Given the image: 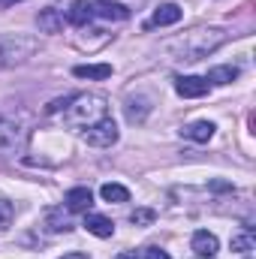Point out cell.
Listing matches in <instances>:
<instances>
[{"label": "cell", "mask_w": 256, "mask_h": 259, "mask_svg": "<svg viewBox=\"0 0 256 259\" xmlns=\"http://www.w3.org/2000/svg\"><path fill=\"white\" fill-rule=\"evenodd\" d=\"M238 78V69L235 66H214L211 72H208V84H229V81H235Z\"/></svg>", "instance_id": "9a60e30c"}, {"label": "cell", "mask_w": 256, "mask_h": 259, "mask_svg": "<svg viewBox=\"0 0 256 259\" xmlns=\"http://www.w3.org/2000/svg\"><path fill=\"white\" fill-rule=\"evenodd\" d=\"M12 217H15V208H12V202H6V199H0V232L12 223Z\"/></svg>", "instance_id": "d6986e66"}, {"label": "cell", "mask_w": 256, "mask_h": 259, "mask_svg": "<svg viewBox=\"0 0 256 259\" xmlns=\"http://www.w3.org/2000/svg\"><path fill=\"white\" fill-rule=\"evenodd\" d=\"M100 196H103L106 202H127L130 190L124 184H103V187H100Z\"/></svg>", "instance_id": "2e32d148"}, {"label": "cell", "mask_w": 256, "mask_h": 259, "mask_svg": "<svg viewBox=\"0 0 256 259\" xmlns=\"http://www.w3.org/2000/svg\"><path fill=\"white\" fill-rule=\"evenodd\" d=\"M208 88H211V84H208L202 75H181V78L175 81V91H178V97H184V100H199V97H205Z\"/></svg>", "instance_id": "5b68a950"}, {"label": "cell", "mask_w": 256, "mask_h": 259, "mask_svg": "<svg viewBox=\"0 0 256 259\" xmlns=\"http://www.w3.org/2000/svg\"><path fill=\"white\" fill-rule=\"evenodd\" d=\"M81 226L91 235H97V238H112L115 235V223L109 217H103V214H84V223Z\"/></svg>", "instance_id": "30bf717a"}, {"label": "cell", "mask_w": 256, "mask_h": 259, "mask_svg": "<svg viewBox=\"0 0 256 259\" xmlns=\"http://www.w3.org/2000/svg\"><path fill=\"white\" fill-rule=\"evenodd\" d=\"M145 259H172L166 250H160V247H148L145 250Z\"/></svg>", "instance_id": "44dd1931"}, {"label": "cell", "mask_w": 256, "mask_h": 259, "mask_svg": "<svg viewBox=\"0 0 256 259\" xmlns=\"http://www.w3.org/2000/svg\"><path fill=\"white\" fill-rule=\"evenodd\" d=\"M154 220H157V214H154L151 208H136V211L130 214V223H133V226H151Z\"/></svg>", "instance_id": "e0dca14e"}, {"label": "cell", "mask_w": 256, "mask_h": 259, "mask_svg": "<svg viewBox=\"0 0 256 259\" xmlns=\"http://www.w3.org/2000/svg\"><path fill=\"white\" fill-rule=\"evenodd\" d=\"M64 259H88V256H84V253H66Z\"/></svg>", "instance_id": "603a6c76"}, {"label": "cell", "mask_w": 256, "mask_h": 259, "mask_svg": "<svg viewBox=\"0 0 256 259\" xmlns=\"http://www.w3.org/2000/svg\"><path fill=\"white\" fill-rule=\"evenodd\" d=\"M91 18H94V6H91L88 0H75V3L66 9V21L75 24V27H84Z\"/></svg>", "instance_id": "7c38bea8"}, {"label": "cell", "mask_w": 256, "mask_h": 259, "mask_svg": "<svg viewBox=\"0 0 256 259\" xmlns=\"http://www.w3.org/2000/svg\"><path fill=\"white\" fill-rule=\"evenodd\" d=\"M84 142L94 145V148H112L118 142V124L112 118H103V121L84 127Z\"/></svg>", "instance_id": "3957f363"}, {"label": "cell", "mask_w": 256, "mask_h": 259, "mask_svg": "<svg viewBox=\"0 0 256 259\" xmlns=\"http://www.w3.org/2000/svg\"><path fill=\"white\" fill-rule=\"evenodd\" d=\"M181 6L178 3H163V6H157L154 9V15H151V21H148V27H166V24H178L181 21Z\"/></svg>", "instance_id": "52a82bcc"}, {"label": "cell", "mask_w": 256, "mask_h": 259, "mask_svg": "<svg viewBox=\"0 0 256 259\" xmlns=\"http://www.w3.org/2000/svg\"><path fill=\"white\" fill-rule=\"evenodd\" d=\"M24 142V130L18 127L12 118L0 115V154H15Z\"/></svg>", "instance_id": "277c9868"}, {"label": "cell", "mask_w": 256, "mask_h": 259, "mask_svg": "<svg viewBox=\"0 0 256 259\" xmlns=\"http://www.w3.org/2000/svg\"><path fill=\"white\" fill-rule=\"evenodd\" d=\"M91 6H94V15L109 18V21H127L130 18V9L124 3H115V0H97V3H91Z\"/></svg>", "instance_id": "9c48e42d"}, {"label": "cell", "mask_w": 256, "mask_h": 259, "mask_svg": "<svg viewBox=\"0 0 256 259\" xmlns=\"http://www.w3.org/2000/svg\"><path fill=\"white\" fill-rule=\"evenodd\" d=\"M12 3H18V0H0V9H6V6H12Z\"/></svg>", "instance_id": "d4e9b609"}, {"label": "cell", "mask_w": 256, "mask_h": 259, "mask_svg": "<svg viewBox=\"0 0 256 259\" xmlns=\"http://www.w3.org/2000/svg\"><path fill=\"white\" fill-rule=\"evenodd\" d=\"M106 97L103 94H78V97H69L64 109V121L69 127H91L97 121L106 118Z\"/></svg>", "instance_id": "6da1fadb"}, {"label": "cell", "mask_w": 256, "mask_h": 259, "mask_svg": "<svg viewBox=\"0 0 256 259\" xmlns=\"http://www.w3.org/2000/svg\"><path fill=\"white\" fill-rule=\"evenodd\" d=\"M232 250L235 253H250L253 250V238L250 235H235L232 238Z\"/></svg>", "instance_id": "ffe728a7"}, {"label": "cell", "mask_w": 256, "mask_h": 259, "mask_svg": "<svg viewBox=\"0 0 256 259\" xmlns=\"http://www.w3.org/2000/svg\"><path fill=\"white\" fill-rule=\"evenodd\" d=\"M36 24H39L42 33H61V30H64V15H61L58 9H42V12L36 15Z\"/></svg>", "instance_id": "4fadbf2b"}, {"label": "cell", "mask_w": 256, "mask_h": 259, "mask_svg": "<svg viewBox=\"0 0 256 259\" xmlns=\"http://www.w3.org/2000/svg\"><path fill=\"white\" fill-rule=\"evenodd\" d=\"M64 205H66V211L81 214V211H88V208L94 205V193H91L88 187H72V190H66Z\"/></svg>", "instance_id": "ba28073f"}, {"label": "cell", "mask_w": 256, "mask_h": 259, "mask_svg": "<svg viewBox=\"0 0 256 259\" xmlns=\"http://www.w3.org/2000/svg\"><path fill=\"white\" fill-rule=\"evenodd\" d=\"M72 75L75 78H94V81H103L112 75V64H78L72 66Z\"/></svg>", "instance_id": "8fae6325"}, {"label": "cell", "mask_w": 256, "mask_h": 259, "mask_svg": "<svg viewBox=\"0 0 256 259\" xmlns=\"http://www.w3.org/2000/svg\"><path fill=\"white\" fill-rule=\"evenodd\" d=\"M211 187H214V190H232V187H229V184H223V181H214Z\"/></svg>", "instance_id": "7402d4cb"}, {"label": "cell", "mask_w": 256, "mask_h": 259, "mask_svg": "<svg viewBox=\"0 0 256 259\" xmlns=\"http://www.w3.org/2000/svg\"><path fill=\"white\" fill-rule=\"evenodd\" d=\"M220 42H223L220 30H193L187 36V42H181L184 46V61H199V58L211 55Z\"/></svg>", "instance_id": "7a4b0ae2"}, {"label": "cell", "mask_w": 256, "mask_h": 259, "mask_svg": "<svg viewBox=\"0 0 256 259\" xmlns=\"http://www.w3.org/2000/svg\"><path fill=\"white\" fill-rule=\"evenodd\" d=\"M46 223H49V226H46L49 232H66V229H69V220H66L64 214H58V211H52V214L46 217Z\"/></svg>", "instance_id": "ac0fdd59"}, {"label": "cell", "mask_w": 256, "mask_h": 259, "mask_svg": "<svg viewBox=\"0 0 256 259\" xmlns=\"http://www.w3.org/2000/svg\"><path fill=\"white\" fill-rule=\"evenodd\" d=\"M190 247H193V253H196L199 259H211L217 250H220V241H217V235H214V232H208V229H199V232L193 235Z\"/></svg>", "instance_id": "8992f818"}, {"label": "cell", "mask_w": 256, "mask_h": 259, "mask_svg": "<svg viewBox=\"0 0 256 259\" xmlns=\"http://www.w3.org/2000/svg\"><path fill=\"white\" fill-rule=\"evenodd\" d=\"M181 133H184V139H190V142H211L214 124H211V121H193V124H187Z\"/></svg>", "instance_id": "5bb4252c"}, {"label": "cell", "mask_w": 256, "mask_h": 259, "mask_svg": "<svg viewBox=\"0 0 256 259\" xmlns=\"http://www.w3.org/2000/svg\"><path fill=\"white\" fill-rule=\"evenodd\" d=\"M115 259H139V256H136V253H118Z\"/></svg>", "instance_id": "cb8c5ba5"}]
</instances>
